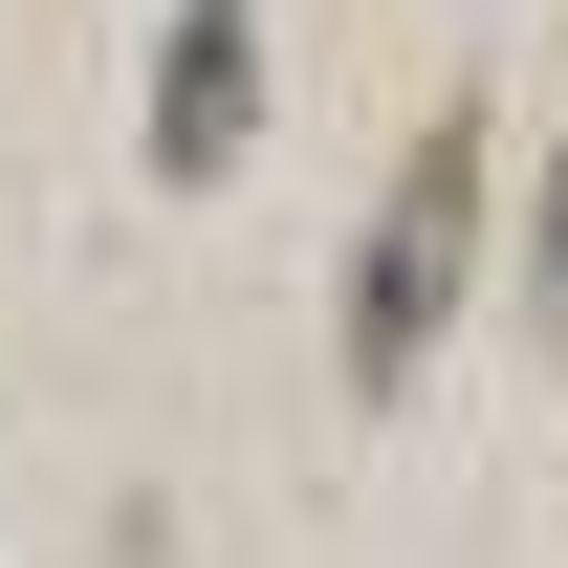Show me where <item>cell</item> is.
Masks as SVG:
<instances>
[{
    "instance_id": "3957f363",
    "label": "cell",
    "mask_w": 568,
    "mask_h": 568,
    "mask_svg": "<svg viewBox=\"0 0 568 568\" xmlns=\"http://www.w3.org/2000/svg\"><path fill=\"white\" fill-rule=\"evenodd\" d=\"M525 306H547V351H568V153H547V219H525Z\"/></svg>"
},
{
    "instance_id": "7a4b0ae2",
    "label": "cell",
    "mask_w": 568,
    "mask_h": 568,
    "mask_svg": "<svg viewBox=\"0 0 568 568\" xmlns=\"http://www.w3.org/2000/svg\"><path fill=\"white\" fill-rule=\"evenodd\" d=\"M241 132H263V0H175L153 22V175L197 197Z\"/></svg>"
},
{
    "instance_id": "6da1fadb",
    "label": "cell",
    "mask_w": 568,
    "mask_h": 568,
    "mask_svg": "<svg viewBox=\"0 0 568 568\" xmlns=\"http://www.w3.org/2000/svg\"><path fill=\"white\" fill-rule=\"evenodd\" d=\"M459 263H481V110H437V132L394 153L372 241H351V394H394V372L459 328Z\"/></svg>"
}]
</instances>
